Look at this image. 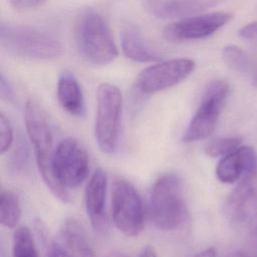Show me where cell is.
Wrapping results in <instances>:
<instances>
[{
    "instance_id": "d4e9b609",
    "label": "cell",
    "mask_w": 257,
    "mask_h": 257,
    "mask_svg": "<svg viewBox=\"0 0 257 257\" xmlns=\"http://www.w3.org/2000/svg\"><path fill=\"white\" fill-rule=\"evenodd\" d=\"M250 240H251L250 246H251V251L253 253V256L257 257V219L255 220L254 226L252 228Z\"/></svg>"
},
{
    "instance_id": "7a4b0ae2",
    "label": "cell",
    "mask_w": 257,
    "mask_h": 257,
    "mask_svg": "<svg viewBox=\"0 0 257 257\" xmlns=\"http://www.w3.org/2000/svg\"><path fill=\"white\" fill-rule=\"evenodd\" d=\"M73 36L79 54L89 63L104 65L118 54L107 22L95 11H85L78 16Z\"/></svg>"
},
{
    "instance_id": "83f0119b",
    "label": "cell",
    "mask_w": 257,
    "mask_h": 257,
    "mask_svg": "<svg viewBox=\"0 0 257 257\" xmlns=\"http://www.w3.org/2000/svg\"><path fill=\"white\" fill-rule=\"evenodd\" d=\"M195 257H216V250L215 248L210 247L199 252L198 254L195 255Z\"/></svg>"
},
{
    "instance_id": "ba28073f",
    "label": "cell",
    "mask_w": 257,
    "mask_h": 257,
    "mask_svg": "<svg viewBox=\"0 0 257 257\" xmlns=\"http://www.w3.org/2000/svg\"><path fill=\"white\" fill-rule=\"evenodd\" d=\"M88 163L87 153L76 139H63L53 155L55 180L66 191L79 187L87 178Z\"/></svg>"
},
{
    "instance_id": "603a6c76",
    "label": "cell",
    "mask_w": 257,
    "mask_h": 257,
    "mask_svg": "<svg viewBox=\"0 0 257 257\" xmlns=\"http://www.w3.org/2000/svg\"><path fill=\"white\" fill-rule=\"evenodd\" d=\"M0 94L3 99L10 101V102L14 101L13 89H12L11 85L9 84V82L6 80L3 73H1V77H0Z\"/></svg>"
},
{
    "instance_id": "484cf974",
    "label": "cell",
    "mask_w": 257,
    "mask_h": 257,
    "mask_svg": "<svg viewBox=\"0 0 257 257\" xmlns=\"http://www.w3.org/2000/svg\"><path fill=\"white\" fill-rule=\"evenodd\" d=\"M46 0H19L18 9L20 8H35L43 3H45Z\"/></svg>"
},
{
    "instance_id": "e0dca14e",
    "label": "cell",
    "mask_w": 257,
    "mask_h": 257,
    "mask_svg": "<svg viewBox=\"0 0 257 257\" xmlns=\"http://www.w3.org/2000/svg\"><path fill=\"white\" fill-rule=\"evenodd\" d=\"M121 48L127 58L137 62H158L163 59L135 27H127L122 31Z\"/></svg>"
},
{
    "instance_id": "4316f807",
    "label": "cell",
    "mask_w": 257,
    "mask_h": 257,
    "mask_svg": "<svg viewBox=\"0 0 257 257\" xmlns=\"http://www.w3.org/2000/svg\"><path fill=\"white\" fill-rule=\"evenodd\" d=\"M139 257H158V256H157L154 248H152L151 246H146L143 248Z\"/></svg>"
},
{
    "instance_id": "1f68e13d",
    "label": "cell",
    "mask_w": 257,
    "mask_h": 257,
    "mask_svg": "<svg viewBox=\"0 0 257 257\" xmlns=\"http://www.w3.org/2000/svg\"><path fill=\"white\" fill-rule=\"evenodd\" d=\"M239 257H248V256H246V255H239Z\"/></svg>"
},
{
    "instance_id": "52a82bcc",
    "label": "cell",
    "mask_w": 257,
    "mask_h": 257,
    "mask_svg": "<svg viewBox=\"0 0 257 257\" xmlns=\"http://www.w3.org/2000/svg\"><path fill=\"white\" fill-rule=\"evenodd\" d=\"M228 91L229 86L223 80H213L207 85L201 102L183 134L182 140L184 142L191 143L204 140L214 132Z\"/></svg>"
},
{
    "instance_id": "9a60e30c",
    "label": "cell",
    "mask_w": 257,
    "mask_h": 257,
    "mask_svg": "<svg viewBox=\"0 0 257 257\" xmlns=\"http://www.w3.org/2000/svg\"><path fill=\"white\" fill-rule=\"evenodd\" d=\"M60 237L71 257H97L84 228L77 220H65L60 228Z\"/></svg>"
},
{
    "instance_id": "30bf717a",
    "label": "cell",
    "mask_w": 257,
    "mask_h": 257,
    "mask_svg": "<svg viewBox=\"0 0 257 257\" xmlns=\"http://www.w3.org/2000/svg\"><path fill=\"white\" fill-rule=\"evenodd\" d=\"M232 17L231 13L224 11L190 16L167 25L163 35L173 42L203 39L226 25Z\"/></svg>"
},
{
    "instance_id": "f1b7e54d",
    "label": "cell",
    "mask_w": 257,
    "mask_h": 257,
    "mask_svg": "<svg viewBox=\"0 0 257 257\" xmlns=\"http://www.w3.org/2000/svg\"><path fill=\"white\" fill-rule=\"evenodd\" d=\"M10 4L15 7V8H18V5H19V0H9Z\"/></svg>"
},
{
    "instance_id": "4fadbf2b",
    "label": "cell",
    "mask_w": 257,
    "mask_h": 257,
    "mask_svg": "<svg viewBox=\"0 0 257 257\" xmlns=\"http://www.w3.org/2000/svg\"><path fill=\"white\" fill-rule=\"evenodd\" d=\"M224 0H144L146 10L157 18H187L215 7Z\"/></svg>"
},
{
    "instance_id": "2e32d148",
    "label": "cell",
    "mask_w": 257,
    "mask_h": 257,
    "mask_svg": "<svg viewBox=\"0 0 257 257\" xmlns=\"http://www.w3.org/2000/svg\"><path fill=\"white\" fill-rule=\"evenodd\" d=\"M57 98L64 110L71 115L82 116L85 112V104L80 85L75 76L64 71L58 78Z\"/></svg>"
},
{
    "instance_id": "9c48e42d",
    "label": "cell",
    "mask_w": 257,
    "mask_h": 257,
    "mask_svg": "<svg viewBox=\"0 0 257 257\" xmlns=\"http://www.w3.org/2000/svg\"><path fill=\"white\" fill-rule=\"evenodd\" d=\"M194 68L195 61L190 58H175L158 62L140 73L136 81L137 89L146 94L165 90L185 80Z\"/></svg>"
},
{
    "instance_id": "6da1fadb",
    "label": "cell",
    "mask_w": 257,
    "mask_h": 257,
    "mask_svg": "<svg viewBox=\"0 0 257 257\" xmlns=\"http://www.w3.org/2000/svg\"><path fill=\"white\" fill-rule=\"evenodd\" d=\"M24 121L32 144L39 173L50 192L60 201H70L68 191L55 180L53 174V139L46 111L34 99H28L24 108Z\"/></svg>"
},
{
    "instance_id": "4dcf8cb0",
    "label": "cell",
    "mask_w": 257,
    "mask_h": 257,
    "mask_svg": "<svg viewBox=\"0 0 257 257\" xmlns=\"http://www.w3.org/2000/svg\"><path fill=\"white\" fill-rule=\"evenodd\" d=\"M253 83L255 86H257V69L255 71V74H254V77H253Z\"/></svg>"
},
{
    "instance_id": "3957f363",
    "label": "cell",
    "mask_w": 257,
    "mask_h": 257,
    "mask_svg": "<svg viewBox=\"0 0 257 257\" xmlns=\"http://www.w3.org/2000/svg\"><path fill=\"white\" fill-rule=\"evenodd\" d=\"M0 45L10 54L27 59H53L63 53L61 42L51 33L8 23L0 25Z\"/></svg>"
},
{
    "instance_id": "ffe728a7",
    "label": "cell",
    "mask_w": 257,
    "mask_h": 257,
    "mask_svg": "<svg viewBox=\"0 0 257 257\" xmlns=\"http://www.w3.org/2000/svg\"><path fill=\"white\" fill-rule=\"evenodd\" d=\"M224 62L233 70L238 72H247L249 70L250 61L247 54L238 46L229 44L222 50Z\"/></svg>"
},
{
    "instance_id": "44dd1931",
    "label": "cell",
    "mask_w": 257,
    "mask_h": 257,
    "mask_svg": "<svg viewBox=\"0 0 257 257\" xmlns=\"http://www.w3.org/2000/svg\"><path fill=\"white\" fill-rule=\"evenodd\" d=\"M242 139L239 137L220 138L209 142L205 147V152L210 157H224L238 149Z\"/></svg>"
},
{
    "instance_id": "277c9868",
    "label": "cell",
    "mask_w": 257,
    "mask_h": 257,
    "mask_svg": "<svg viewBox=\"0 0 257 257\" xmlns=\"http://www.w3.org/2000/svg\"><path fill=\"white\" fill-rule=\"evenodd\" d=\"M150 215L155 226L163 231L181 227L188 217L182 180L166 174L154 184L150 198Z\"/></svg>"
},
{
    "instance_id": "7402d4cb",
    "label": "cell",
    "mask_w": 257,
    "mask_h": 257,
    "mask_svg": "<svg viewBox=\"0 0 257 257\" xmlns=\"http://www.w3.org/2000/svg\"><path fill=\"white\" fill-rule=\"evenodd\" d=\"M13 143V130L6 115L0 113V153H6Z\"/></svg>"
},
{
    "instance_id": "f546056e",
    "label": "cell",
    "mask_w": 257,
    "mask_h": 257,
    "mask_svg": "<svg viewBox=\"0 0 257 257\" xmlns=\"http://www.w3.org/2000/svg\"><path fill=\"white\" fill-rule=\"evenodd\" d=\"M109 257H127V256L124 255V254H122V253H113V254H111Z\"/></svg>"
},
{
    "instance_id": "ac0fdd59",
    "label": "cell",
    "mask_w": 257,
    "mask_h": 257,
    "mask_svg": "<svg viewBox=\"0 0 257 257\" xmlns=\"http://www.w3.org/2000/svg\"><path fill=\"white\" fill-rule=\"evenodd\" d=\"M21 217L18 197L11 191L2 190L0 195V222L6 228H14Z\"/></svg>"
},
{
    "instance_id": "7c38bea8",
    "label": "cell",
    "mask_w": 257,
    "mask_h": 257,
    "mask_svg": "<svg viewBox=\"0 0 257 257\" xmlns=\"http://www.w3.org/2000/svg\"><path fill=\"white\" fill-rule=\"evenodd\" d=\"M257 170V155L253 148L239 147L222 157L216 167V177L224 184L239 182L248 174Z\"/></svg>"
},
{
    "instance_id": "5b68a950",
    "label": "cell",
    "mask_w": 257,
    "mask_h": 257,
    "mask_svg": "<svg viewBox=\"0 0 257 257\" xmlns=\"http://www.w3.org/2000/svg\"><path fill=\"white\" fill-rule=\"evenodd\" d=\"M96 117L94 135L98 148L105 154L115 151L118 144L122 96L111 83H101L96 92Z\"/></svg>"
},
{
    "instance_id": "d6986e66",
    "label": "cell",
    "mask_w": 257,
    "mask_h": 257,
    "mask_svg": "<svg viewBox=\"0 0 257 257\" xmlns=\"http://www.w3.org/2000/svg\"><path fill=\"white\" fill-rule=\"evenodd\" d=\"M12 257H39L34 237L26 226H19L14 231Z\"/></svg>"
},
{
    "instance_id": "8992f818",
    "label": "cell",
    "mask_w": 257,
    "mask_h": 257,
    "mask_svg": "<svg viewBox=\"0 0 257 257\" xmlns=\"http://www.w3.org/2000/svg\"><path fill=\"white\" fill-rule=\"evenodd\" d=\"M111 218L114 226L127 237L138 236L144 228L142 197L126 180L117 178L111 186Z\"/></svg>"
},
{
    "instance_id": "8fae6325",
    "label": "cell",
    "mask_w": 257,
    "mask_h": 257,
    "mask_svg": "<svg viewBox=\"0 0 257 257\" xmlns=\"http://www.w3.org/2000/svg\"><path fill=\"white\" fill-rule=\"evenodd\" d=\"M225 214L233 223L248 220L257 211V170L241 179L225 203Z\"/></svg>"
},
{
    "instance_id": "cb8c5ba5",
    "label": "cell",
    "mask_w": 257,
    "mask_h": 257,
    "mask_svg": "<svg viewBox=\"0 0 257 257\" xmlns=\"http://www.w3.org/2000/svg\"><path fill=\"white\" fill-rule=\"evenodd\" d=\"M239 35L244 39L257 41V20L243 26L239 30Z\"/></svg>"
},
{
    "instance_id": "5bb4252c",
    "label": "cell",
    "mask_w": 257,
    "mask_h": 257,
    "mask_svg": "<svg viewBox=\"0 0 257 257\" xmlns=\"http://www.w3.org/2000/svg\"><path fill=\"white\" fill-rule=\"evenodd\" d=\"M106 174L102 169L98 168L90 177L84 194L86 213L92 228L96 231H103L106 227Z\"/></svg>"
}]
</instances>
